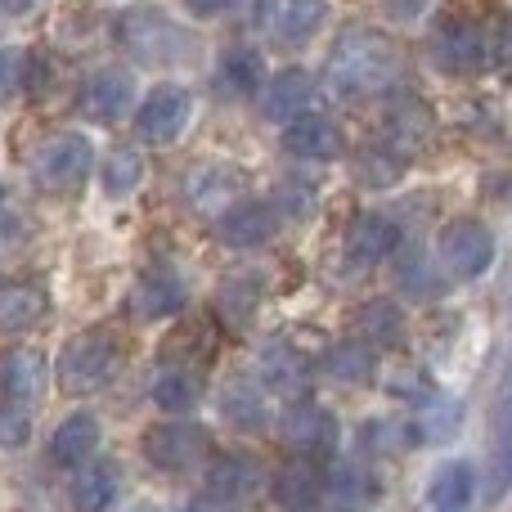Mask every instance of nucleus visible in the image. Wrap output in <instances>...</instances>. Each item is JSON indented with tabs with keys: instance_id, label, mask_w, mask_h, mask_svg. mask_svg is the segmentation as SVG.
<instances>
[{
	"instance_id": "23",
	"label": "nucleus",
	"mask_w": 512,
	"mask_h": 512,
	"mask_svg": "<svg viewBox=\"0 0 512 512\" xmlns=\"http://www.w3.org/2000/svg\"><path fill=\"white\" fill-rule=\"evenodd\" d=\"M283 149H288L292 158L324 162V158H337L342 140H337L333 122H324V117H297V122H288V131H283Z\"/></svg>"
},
{
	"instance_id": "2",
	"label": "nucleus",
	"mask_w": 512,
	"mask_h": 512,
	"mask_svg": "<svg viewBox=\"0 0 512 512\" xmlns=\"http://www.w3.org/2000/svg\"><path fill=\"white\" fill-rule=\"evenodd\" d=\"M122 364V346H117L113 333L104 328H86L77 333L68 346H63L59 364H54V378L68 396H86V391H99Z\"/></svg>"
},
{
	"instance_id": "12",
	"label": "nucleus",
	"mask_w": 512,
	"mask_h": 512,
	"mask_svg": "<svg viewBox=\"0 0 512 512\" xmlns=\"http://www.w3.org/2000/svg\"><path fill=\"white\" fill-rule=\"evenodd\" d=\"M256 373H261L265 391H274V396L306 400V391H310V364L297 346L270 342L261 355H256Z\"/></svg>"
},
{
	"instance_id": "1",
	"label": "nucleus",
	"mask_w": 512,
	"mask_h": 512,
	"mask_svg": "<svg viewBox=\"0 0 512 512\" xmlns=\"http://www.w3.org/2000/svg\"><path fill=\"white\" fill-rule=\"evenodd\" d=\"M400 77V45L378 27H351L337 36L328 54V81L346 99L355 95H382Z\"/></svg>"
},
{
	"instance_id": "35",
	"label": "nucleus",
	"mask_w": 512,
	"mask_h": 512,
	"mask_svg": "<svg viewBox=\"0 0 512 512\" xmlns=\"http://www.w3.org/2000/svg\"><path fill=\"white\" fill-rule=\"evenodd\" d=\"M382 5H387L391 18H418L427 9V0H382Z\"/></svg>"
},
{
	"instance_id": "32",
	"label": "nucleus",
	"mask_w": 512,
	"mask_h": 512,
	"mask_svg": "<svg viewBox=\"0 0 512 512\" xmlns=\"http://www.w3.org/2000/svg\"><path fill=\"white\" fill-rule=\"evenodd\" d=\"M140 176H144V167H140V153L135 149H113L108 153V162H104V189L108 194H131L135 185H140Z\"/></svg>"
},
{
	"instance_id": "13",
	"label": "nucleus",
	"mask_w": 512,
	"mask_h": 512,
	"mask_svg": "<svg viewBox=\"0 0 512 512\" xmlns=\"http://www.w3.org/2000/svg\"><path fill=\"white\" fill-rule=\"evenodd\" d=\"M50 315V292L32 279L0 283V337H18Z\"/></svg>"
},
{
	"instance_id": "5",
	"label": "nucleus",
	"mask_w": 512,
	"mask_h": 512,
	"mask_svg": "<svg viewBox=\"0 0 512 512\" xmlns=\"http://www.w3.org/2000/svg\"><path fill=\"white\" fill-rule=\"evenodd\" d=\"M252 176L234 162H207L185 180V207L198 216H225L248 198Z\"/></svg>"
},
{
	"instance_id": "6",
	"label": "nucleus",
	"mask_w": 512,
	"mask_h": 512,
	"mask_svg": "<svg viewBox=\"0 0 512 512\" xmlns=\"http://www.w3.org/2000/svg\"><path fill=\"white\" fill-rule=\"evenodd\" d=\"M436 256H441L445 274H454V279H477V274H486L490 261H495V234H490L477 216H463V221H450L441 230Z\"/></svg>"
},
{
	"instance_id": "24",
	"label": "nucleus",
	"mask_w": 512,
	"mask_h": 512,
	"mask_svg": "<svg viewBox=\"0 0 512 512\" xmlns=\"http://www.w3.org/2000/svg\"><path fill=\"white\" fill-rule=\"evenodd\" d=\"M0 387H5V396L14 400V405L41 396L45 391V360L36 351H27V346L9 351L5 360H0Z\"/></svg>"
},
{
	"instance_id": "25",
	"label": "nucleus",
	"mask_w": 512,
	"mask_h": 512,
	"mask_svg": "<svg viewBox=\"0 0 512 512\" xmlns=\"http://www.w3.org/2000/svg\"><path fill=\"white\" fill-rule=\"evenodd\" d=\"M261 481H265V472L256 468L252 459H243V454H225V459H216L212 472H207V486L221 499H248L261 490Z\"/></svg>"
},
{
	"instance_id": "19",
	"label": "nucleus",
	"mask_w": 512,
	"mask_h": 512,
	"mask_svg": "<svg viewBox=\"0 0 512 512\" xmlns=\"http://www.w3.org/2000/svg\"><path fill=\"white\" fill-rule=\"evenodd\" d=\"M310 99H315V81H310L301 68H288L265 86L261 113L270 117V122H297V117L310 108Z\"/></svg>"
},
{
	"instance_id": "26",
	"label": "nucleus",
	"mask_w": 512,
	"mask_h": 512,
	"mask_svg": "<svg viewBox=\"0 0 512 512\" xmlns=\"http://www.w3.org/2000/svg\"><path fill=\"white\" fill-rule=\"evenodd\" d=\"M198 396H203V378H198L194 369L167 364V369L153 378V400H158L167 414H185V409H194Z\"/></svg>"
},
{
	"instance_id": "28",
	"label": "nucleus",
	"mask_w": 512,
	"mask_h": 512,
	"mask_svg": "<svg viewBox=\"0 0 512 512\" xmlns=\"http://www.w3.org/2000/svg\"><path fill=\"white\" fill-rule=\"evenodd\" d=\"M324 369H328V378H333V382L360 387V382L373 378L378 360H373V346H364V342H342V346H333V351L324 355Z\"/></svg>"
},
{
	"instance_id": "33",
	"label": "nucleus",
	"mask_w": 512,
	"mask_h": 512,
	"mask_svg": "<svg viewBox=\"0 0 512 512\" xmlns=\"http://www.w3.org/2000/svg\"><path fill=\"white\" fill-rule=\"evenodd\" d=\"M256 72H261V63H256V54H248V50L225 54V63H221V77L230 81V86H243V90L256 86Z\"/></svg>"
},
{
	"instance_id": "14",
	"label": "nucleus",
	"mask_w": 512,
	"mask_h": 512,
	"mask_svg": "<svg viewBox=\"0 0 512 512\" xmlns=\"http://www.w3.org/2000/svg\"><path fill=\"white\" fill-rule=\"evenodd\" d=\"M400 248V230L387 221V216H355L351 230H346V265L355 270H373L378 261H387L391 252Z\"/></svg>"
},
{
	"instance_id": "22",
	"label": "nucleus",
	"mask_w": 512,
	"mask_h": 512,
	"mask_svg": "<svg viewBox=\"0 0 512 512\" xmlns=\"http://www.w3.org/2000/svg\"><path fill=\"white\" fill-rule=\"evenodd\" d=\"M355 333H360L364 346H400L405 342V310L387 297L364 301L355 310Z\"/></svg>"
},
{
	"instance_id": "36",
	"label": "nucleus",
	"mask_w": 512,
	"mask_h": 512,
	"mask_svg": "<svg viewBox=\"0 0 512 512\" xmlns=\"http://www.w3.org/2000/svg\"><path fill=\"white\" fill-rule=\"evenodd\" d=\"M189 5V14H198V18H212V14H221L225 5H234V0H185Z\"/></svg>"
},
{
	"instance_id": "21",
	"label": "nucleus",
	"mask_w": 512,
	"mask_h": 512,
	"mask_svg": "<svg viewBox=\"0 0 512 512\" xmlns=\"http://www.w3.org/2000/svg\"><path fill=\"white\" fill-rule=\"evenodd\" d=\"M131 95H135L131 72L104 68L99 77H90L86 95H81V108H86L90 117H99V122H113V117H122L126 108H131Z\"/></svg>"
},
{
	"instance_id": "17",
	"label": "nucleus",
	"mask_w": 512,
	"mask_h": 512,
	"mask_svg": "<svg viewBox=\"0 0 512 512\" xmlns=\"http://www.w3.org/2000/svg\"><path fill=\"white\" fill-rule=\"evenodd\" d=\"M126 306H131L135 319H167V315H176V310L185 306V283H180L176 274H167V270H149V274L135 279Z\"/></svg>"
},
{
	"instance_id": "18",
	"label": "nucleus",
	"mask_w": 512,
	"mask_h": 512,
	"mask_svg": "<svg viewBox=\"0 0 512 512\" xmlns=\"http://www.w3.org/2000/svg\"><path fill=\"white\" fill-rule=\"evenodd\" d=\"M319 499H324V477H319V468L306 459V454L288 459L279 472H274V504H279V508L310 512Z\"/></svg>"
},
{
	"instance_id": "3",
	"label": "nucleus",
	"mask_w": 512,
	"mask_h": 512,
	"mask_svg": "<svg viewBox=\"0 0 512 512\" xmlns=\"http://www.w3.org/2000/svg\"><path fill=\"white\" fill-rule=\"evenodd\" d=\"M117 41L144 63H176L194 50V36L180 23H171L158 9H131V14L117 23Z\"/></svg>"
},
{
	"instance_id": "34",
	"label": "nucleus",
	"mask_w": 512,
	"mask_h": 512,
	"mask_svg": "<svg viewBox=\"0 0 512 512\" xmlns=\"http://www.w3.org/2000/svg\"><path fill=\"white\" fill-rule=\"evenodd\" d=\"M32 436V423H27V409L23 405H0V445H27Z\"/></svg>"
},
{
	"instance_id": "27",
	"label": "nucleus",
	"mask_w": 512,
	"mask_h": 512,
	"mask_svg": "<svg viewBox=\"0 0 512 512\" xmlns=\"http://www.w3.org/2000/svg\"><path fill=\"white\" fill-rule=\"evenodd\" d=\"M95 445H99V423H95V414H72V418H63V427L54 432L50 459H54V463H81L86 454H95Z\"/></svg>"
},
{
	"instance_id": "16",
	"label": "nucleus",
	"mask_w": 512,
	"mask_h": 512,
	"mask_svg": "<svg viewBox=\"0 0 512 512\" xmlns=\"http://www.w3.org/2000/svg\"><path fill=\"white\" fill-rule=\"evenodd\" d=\"M274 230H279V212L270 203H239L234 212L221 216L216 239L225 248H256V243H270Z\"/></svg>"
},
{
	"instance_id": "29",
	"label": "nucleus",
	"mask_w": 512,
	"mask_h": 512,
	"mask_svg": "<svg viewBox=\"0 0 512 512\" xmlns=\"http://www.w3.org/2000/svg\"><path fill=\"white\" fill-rule=\"evenodd\" d=\"M221 409L234 427H243V432H261L265 418H270L265 414V396L252 387V382H234V387L221 396Z\"/></svg>"
},
{
	"instance_id": "30",
	"label": "nucleus",
	"mask_w": 512,
	"mask_h": 512,
	"mask_svg": "<svg viewBox=\"0 0 512 512\" xmlns=\"http://www.w3.org/2000/svg\"><path fill=\"white\" fill-rule=\"evenodd\" d=\"M477 490V477H472L468 463H445L432 477V504L436 508H463Z\"/></svg>"
},
{
	"instance_id": "7",
	"label": "nucleus",
	"mask_w": 512,
	"mask_h": 512,
	"mask_svg": "<svg viewBox=\"0 0 512 512\" xmlns=\"http://www.w3.org/2000/svg\"><path fill=\"white\" fill-rule=\"evenodd\" d=\"M382 131H387V149L396 153V158H414V153L427 149V140H432L436 117L414 90H396V95L387 99V108H382Z\"/></svg>"
},
{
	"instance_id": "15",
	"label": "nucleus",
	"mask_w": 512,
	"mask_h": 512,
	"mask_svg": "<svg viewBox=\"0 0 512 512\" xmlns=\"http://www.w3.org/2000/svg\"><path fill=\"white\" fill-rule=\"evenodd\" d=\"M279 432L297 454H319L337 441V418L328 414V409L310 405V400H292L283 423H279Z\"/></svg>"
},
{
	"instance_id": "4",
	"label": "nucleus",
	"mask_w": 512,
	"mask_h": 512,
	"mask_svg": "<svg viewBox=\"0 0 512 512\" xmlns=\"http://www.w3.org/2000/svg\"><path fill=\"white\" fill-rule=\"evenodd\" d=\"M90 167H95V144L81 131H63L54 140H45L32 158V176L45 194H72L86 185Z\"/></svg>"
},
{
	"instance_id": "10",
	"label": "nucleus",
	"mask_w": 512,
	"mask_h": 512,
	"mask_svg": "<svg viewBox=\"0 0 512 512\" xmlns=\"http://www.w3.org/2000/svg\"><path fill=\"white\" fill-rule=\"evenodd\" d=\"M189 117H194V99H189V90L158 86L149 99H144L140 113H135V135H140L144 144H171L189 126Z\"/></svg>"
},
{
	"instance_id": "9",
	"label": "nucleus",
	"mask_w": 512,
	"mask_h": 512,
	"mask_svg": "<svg viewBox=\"0 0 512 512\" xmlns=\"http://www.w3.org/2000/svg\"><path fill=\"white\" fill-rule=\"evenodd\" d=\"M207 445H212L207 427H198V423H158V427L144 432V459L162 472H180V468H189V463L203 459Z\"/></svg>"
},
{
	"instance_id": "11",
	"label": "nucleus",
	"mask_w": 512,
	"mask_h": 512,
	"mask_svg": "<svg viewBox=\"0 0 512 512\" xmlns=\"http://www.w3.org/2000/svg\"><path fill=\"white\" fill-rule=\"evenodd\" d=\"M328 14V0H256L261 27L283 45H301L319 32Z\"/></svg>"
},
{
	"instance_id": "31",
	"label": "nucleus",
	"mask_w": 512,
	"mask_h": 512,
	"mask_svg": "<svg viewBox=\"0 0 512 512\" xmlns=\"http://www.w3.org/2000/svg\"><path fill=\"white\" fill-rule=\"evenodd\" d=\"M400 176H405V158H396L387 144H382V149L360 153V167H355V180H360V185L387 189V185H396Z\"/></svg>"
},
{
	"instance_id": "20",
	"label": "nucleus",
	"mask_w": 512,
	"mask_h": 512,
	"mask_svg": "<svg viewBox=\"0 0 512 512\" xmlns=\"http://www.w3.org/2000/svg\"><path fill=\"white\" fill-rule=\"evenodd\" d=\"M122 495V472L108 459H95L72 477V508L77 512H108L113 499Z\"/></svg>"
},
{
	"instance_id": "8",
	"label": "nucleus",
	"mask_w": 512,
	"mask_h": 512,
	"mask_svg": "<svg viewBox=\"0 0 512 512\" xmlns=\"http://www.w3.org/2000/svg\"><path fill=\"white\" fill-rule=\"evenodd\" d=\"M432 59L441 72H454V77H468V72L486 68V32L468 18H445L432 32Z\"/></svg>"
}]
</instances>
